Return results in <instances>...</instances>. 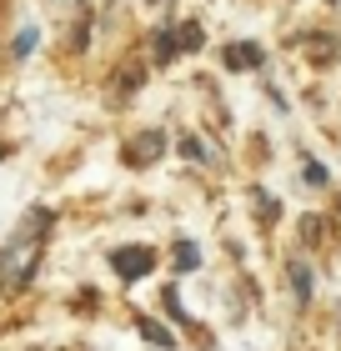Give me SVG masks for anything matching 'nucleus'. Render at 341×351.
<instances>
[{
    "label": "nucleus",
    "instance_id": "9",
    "mask_svg": "<svg viewBox=\"0 0 341 351\" xmlns=\"http://www.w3.org/2000/svg\"><path fill=\"white\" fill-rule=\"evenodd\" d=\"M176 40H181V51H196V45H201V25H196V21H186Z\"/></svg>",
    "mask_w": 341,
    "mask_h": 351
},
{
    "label": "nucleus",
    "instance_id": "8",
    "mask_svg": "<svg viewBox=\"0 0 341 351\" xmlns=\"http://www.w3.org/2000/svg\"><path fill=\"white\" fill-rule=\"evenodd\" d=\"M196 261H201V251L191 246V241H181V246H176V271H196Z\"/></svg>",
    "mask_w": 341,
    "mask_h": 351
},
{
    "label": "nucleus",
    "instance_id": "5",
    "mask_svg": "<svg viewBox=\"0 0 341 351\" xmlns=\"http://www.w3.org/2000/svg\"><path fill=\"white\" fill-rule=\"evenodd\" d=\"M176 51H181V40H176L171 30H161V36H156V60H161V66H171Z\"/></svg>",
    "mask_w": 341,
    "mask_h": 351
},
{
    "label": "nucleus",
    "instance_id": "7",
    "mask_svg": "<svg viewBox=\"0 0 341 351\" xmlns=\"http://www.w3.org/2000/svg\"><path fill=\"white\" fill-rule=\"evenodd\" d=\"M291 286H296V301H311V271L291 266Z\"/></svg>",
    "mask_w": 341,
    "mask_h": 351
},
{
    "label": "nucleus",
    "instance_id": "4",
    "mask_svg": "<svg viewBox=\"0 0 341 351\" xmlns=\"http://www.w3.org/2000/svg\"><path fill=\"white\" fill-rule=\"evenodd\" d=\"M136 326H141V337H145V341H151V346H166V351L176 346V331H166V326H161V322H151V316H141V322H136Z\"/></svg>",
    "mask_w": 341,
    "mask_h": 351
},
{
    "label": "nucleus",
    "instance_id": "6",
    "mask_svg": "<svg viewBox=\"0 0 341 351\" xmlns=\"http://www.w3.org/2000/svg\"><path fill=\"white\" fill-rule=\"evenodd\" d=\"M156 146H161V136H141V141H136V151H131V166H145V161L156 156Z\"/></svg>",
    "mask_w": 341,
    "mask_h": 351
},
{
    "label": "nucleus",
    "instance_id": "1",
    "mask_svg": "<svg viewBox=\"0 0 341 351\" xmlns=\"http://www.w3.org/2000/svg\"><path fill=\"white\" fill-rule=\"evenodd\" d=\"M45 236H51V211H30L21 221V231L0 251V286H25L30 281V271H36L40 251H45Z\"/></svg>",
    "mask_w": 341,
    "mask_h": 351
},
{
    "label": "nucleus",
    "instance_id": "10",
    "mask_svg": "<svg viewBox=\"0 0 341 351\" xmlns=\"http://www.w3.org/2000/svg\"><path fill=\"white\" fill-rule=\"evenodd\" d=\"M161 306H166V311L176 316V322H181V326H186V311H181V301H176V291H166V301H161Z\"/></svg>",
    "mask_w": 341,
    "mask_h": 351
},
{
    "label": "nucleus",
    "instance_id": "2",
    "mask_svg": "<svg viewBox=\"0 0 341 351\" xmlns=\"http://www.w3.org/2000/svg\"><path fill=\"white\" fill-rule=\"evenodd\" d=\"M151 266H156V251L151 246H121V251H110V271H116L121 281H141Z\"/></svg>",
    "mask_w": 341,
    "mask_h": 351
},
{
    "label": "nucleus",
    "instance_id": "11",
    "mask_svg": "<svg viewBox=\"0 0 341 351\" xmlns=\"http://www.w3.org/2000/svg\"><path fill=\"white\" fill-rule=\"evenodd\" d=\"M30 45H36V30H21V40H15V56H30Z\"/></svg>",
    "mask_w": 341,
    "mask_h": 351
},
{
    "label": "nucleus",
    "instance_id": "12",
    "mask_svg": "<svg viewBox=\"0 0 341 351\" xmlns=\"http://www.w3.org/2000/svg\"><path fill=\"white\" fill-rule=\"evenodd\" d=\"M181 151L191 156V161H201V156H206V151H201V141H196V136H186V141H181Z\"/></svg>",
    "mask_w": 341,
    "mask_h": 351
},
{
    "label": "nucleus",
    "instance_id": "3",
    "mask_svg": "<svg viewBox=\"0 0 341 351\" xmlns=\"http://www.w3.org/2000/svg\"><path fill=\"white\" fill-rule=\"evenodd\" d=\"M226 66L231 71H256L261 66V45H226Z\"/></svg>",
    "mask_w": 341,
    "mask_h": 351
},
{
    "label": "nucleus",
    "instance_id": "13",
    "mask_svg": "<svg viewBox=\"0 0 341 351\" xmlns=\"http://www.w3.org/2000/svg\"><path fill=\"white\" fill-rule=\"evenodd\" d=\"M306 181H311V186H327V171H321L316 161H306Z\"/></svg>",
    "mask_w": 341,
    "mask_h": 351
}]
</instances>
